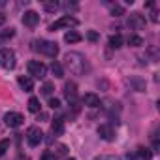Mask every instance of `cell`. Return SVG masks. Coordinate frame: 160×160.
I'll list each match as a JSON object with an SVG mask.
<instances>
[{
  "instance_id": "obj_32",
  "label": "cell",
  "mask_w": 160,
  "mask_h": 160,
  "mask_svg": "<svg viewBox=\"0 0 160 160\" xmlns=\"http://www.w3.org/2000/svg\"><path fill=\"white\" fill-rule=\"evenodd\" d=\"M151 21H152V23H158V12H156V10L151 13Z\"/></svg>"
},
{
  "instance_id": "obj_7",
  "label": "cell",
  "mask_w": 160,
  "mask_h": 160,
  "mask_svg": "<svg viewBox=\"0 0 160 160\" xmlns=\"http://www.w3.org/2000/svg\"><path fill=\"white\" fill-rule=\"evenodd\" d=\"M4 122H6L10 128H17V126H21V124L25 122V117H23L21 113L10 111V113H6V115H4Z\"/></svg>"
},
{
  "instance_id": "obj_10",
  "label": "cell",
  "mask_w": 160,
  "mask_h": 160,
  "mask_svg": "<svg viewBox=\"0 0 160 160\" xmlns=\"http://www.w3.org/2000/svg\"><path fill=\"white\" fill-rule=\"evenodd\" d=\"M23 23H25V27H28V28H34V27L40 23V15H38L36 12L28 10V12H25V15H23Z\"/></svg>"
},
{
  "instance_id": "obj_4",
  "label": "cell",
  "mask_w": 160,
  "mask_h": 160,
  "mask_svg": "<svg viewBox=\"0 0 160 160\" xmlns=\"http://www.w3.org/2000/svg\"><path fill=\"white\" fill-rule=\"evenodd\" d=\"M27 68H28V73L32 77H36V79H43L47 75V66L43 62H40V60H30L27 64Z\"/></svg>"
},
{
  "instance_id": "obj_9",
  "label": "cell",
  "mask_w": 160,
  "mask_h": 160,
  "mask_svg": "<svg viewBox=\"0 0 160 160\" xmlns=\"http://www.w3.org/2000/svg\"><path fill=\"white\" fill-rule=\"evenodd\" d=\"M75 94H77V85H75V83H66V85H64V96H66V100H68V102L75 108V111H77Z\"/></svg>"
},
{
  "instance_id": "obj_28",
  "label": "cell",
  "mask_w": 160,
  "mask_h": 160,
  "mask_svg": "<svg viewBox=\"0 0 160 160\" xmlns=\"http://www.w3.org/2000/svg\"><path fill=\"white\" fill-rule=\"evenodd\" d=\"M87 38H89L91 42H98V40H100V36H98L94 30H89V32H87Z\"/></svg>"
},
{
  "instance_id": "obj_22",
  "label": "cell",
  "mask_w": 160,
  "mask_h": 160,
  "mask_svg": "<svg viewBox=\"0 0 160 160\" xmlns=\"http://www.w3.org/2000/svg\"><path fill=\"white\" fill-rule=\"evenodd\" d=\"M138 154H139L141 160H151V158H152V152H151L149 147H139V149H138Z\"/></svg>"
},
{
  "instance_id": "obj_34",
  "label": "cell",
  "mask_w": 160,
  "mask_h": 160,
  "mask_svg": "<svg viewBox=\"0 0 160 160\" xmlns=\"http://www.w3.org/2000/svg\"><path fill=\"white\" fill-rule=\"evenodd\" d=\"M0 6H6V2H4V0H0Z\"/></svg>"
},
{
  "instance_id": "obj_11",
  "label": "cell",
  "mask_w": 160,
  "mask_h": 160,
  "mask_svg": "<svg viewBox=\"0 0 160 160\" xmlns=\"http://www.w3.org/2000/svg\"><path fill=\"white\" fill-rule=\"evenodd\" d=\"M98 136L106 141H113L115 139V130L109 126V124H100L98 126Z\"/></svg>"
},
{
  "instance_id": "obj_16",
  "label": "cell",
  "mask_w": 160,
  "mask_h": 160,
  "mask_svg": "<svg viewBox=\"0 0 160 160\" xmlns=\"http://www.w3.org/2000/svg\"><path fill=\"white\" fill-rule=\"evenodd\" d=\"M58 8H60V4L57 2V0H43V10L45 12L55 13V12H58Z\"/></svg>"
},
{
  "instance_id": "obj_19",
  "label": "cell",
  "mask_w": 160,
  "mask_h": 160,
  "mask_svg": "<svg viewBox=\"0 0 160 160\" xmlns=\"http://www.w3.org/2000/svg\"><path fill=\"white\" fill-rule=\"evenodd\" d=\"M109 12H111L113 17H121V15H124V8H122L121 4H109Z\"/></svg>"
},
{
  "instance_id": "obj_18",
  "label": "cell",
  "mask_w": 160,
  "mask_h": 160,
  "mask_svg": "<svg viewBox=\"0 0 160 160\" xmlns=\"http://www.w3.org/2000/svg\"><path fill=\"white\" fill-rule=\"evenodd\" d=\"M51 72H53V75H55L57 79H62V77H64V70H62V66H60L58 62H55V60H53V64H51Z\"/></svg>"
},
{
  "instance_id": "obj_21",
  "label": "cell",
  "mask_w": 160,
  "mask_h": 160,
  "mask_svg": "<svg viewBox=\"0 0 160 160\" xmlns=\"http://www.w3.org/2000/svg\"><path fill=\"white\" fill-rule=\"evenodd\" d=\"M40 108H42V106H40V100H38L36 96H32V98L28 100V109H30L32 113H40Z\"/></svg>"
},
{
  "instance_id": "obj_20",
  "label": "cell",
  "mask_w": 160,
  "mask_h": 160,
  "mask_svg": "<svg viewBox=\"0 0 160 160\" xmlns=\"http://www.w3.org/2000/svg\"><path fill=\"white\" fill-rule=\"evenodd\" d=\"M109 45H111L113 49L122 47V36H121V34H113V36L109 38Z\"/></svg>"
},
{
  "instance_id": "obj_23",
  "label": "cell",
  "mask_w": 160,
  "mask_h": 160,
  "mask_svg": "<svg viewBox=\"0 0 160 160\" xmlns=\"http://www.w3.org/2000/svg\"><path fill=\"white\" fill-rule=\"evenodd\" d=\"M13 36H15V30H13V28L2 30V32H0V42H6V40H10V38H13Z\"/></svg>"
},
{
  "instance_id": "obj_17",
  "label": "cell",
  "mask_w": 160,
  "mask_h": 160,
  "mask_svg": "<svg viewBox=\"0 0 160 160\" xmlns=\"http://www.w3.org/2000/svg\"><path fill=\"white\" fill-rule=\"evenodd\" d=\"M126 42H128V45H130V47H141V45L145 43V42H143V38H141V36H136V34L128 36V40H126Z\"/></svg>"
},
{
  "instance_id": "obj_29",
  "label": "cell",
  "mask_w": 160,
  "mask_h": 160,
  "mask_svg": "<svg viewBox=\"0 0 160 160\" xmlns=\"http://www.w3.org/2000/svg\"><path fill=\"white\" fill-rule=\"evenodd\" d=\"M66 152H68V147L66 145H57V152H53V154L57 156V154H66Z\"/></svg>"
},
{
  "instance_id": "obj_8",
  "label": "cell",
  "mask_w": 160,
  "mask_h": 160,
  "mask_svg": "<svg viewBox=\"0 0 160 160\" xmlns=\"http://www.w3.org/2000/svg\"><path fill=\"white\" fill-rule=\"evenodd\" d=\"M145 17L141 15V13H130L128 15V27L130 28H134V30H141V28H145Z\"/></svg>"
},
{
  "instance_id": "obj_15",
  "label": "cell",
  "mask_w": 160,
  "mask_h": 160,
  "mask_svg": "<svg viewBox=\"0 0 160 160\" xmlns=\"http://www.w3.org/2000/svg\"><path fill=\"white\" fill-rule=\"evenodd\" d=\"M81 40H83L81 34L75 32V30H70V32L64 34V42H66V43H77V42H81Z\"/></svg>"
},
{
  "instance_id": "obj_24",
  "label": "cell",
  "mask_w": 160,
  "mask_h": 160,
  "mask_svg": "<svg viewBox=\"0 0 160 160\" xmlns=\"http://www.w3.org/2000/svg\"><path fill=\"white\" fill-rule=\"evenodd\" d=\"M10 149V139L6 138V139H2V141H0V158H2L4 154H6V151Z\"/></svg>"
},
{
  "instance_id": "obj_35",
  "label": "cell",
  "mask_w": 160,
  "mask_h": 160,
  "mask_svg": "<svg viewBox=\"0 0 160 160\" xmlns=\"http://www.w3.org/2000/svg\"><path fill=\"white\" fill-rule=\"evenodd\" d=\"M66 160H75V158H66Z\"/></svg>"
},
{
  "instance_id": "obj_3",
  "label": "cell",
  "mask_w": 160,
  "mask_h": 160,
  "mask_svg": "<svg viewBox=\"0 0 160 160\" xmlns=\"http://www.w3.org/2000/svg\"><path fill=\"white\" fill-rule=\"evenodd\" d=\"M17 64L15 60V53L12 49H0V66L4 70H13Z\"/></svg>"
},
{
  "instance_id": "obj_31",
  "label": "cell",
  "mask_w": 160,
  "mask_h": 160,
  "mask_svg": "<svg viewBox=\"0 0 160 160\" xmlns=\"http://www.w3.org/2000/svg\"><path fill=\"white\" fill-rule=\"evenodd\" d=\"M94 160H119V158L113 156V154H102V156H96Z\"/></svg>"
},
{
  "instance_id": "obj_13",
  "label": "cell",
  "mask_w": 160,
  "mask_h": 160,
  "mask_svg": "<svg viewBox=\"0 0 160 160\" xmlns=\"http://www.w3.org/2000/svg\"><path fill=\"white\" fill-rule=\"evenodd\" d=\"M83 104H85L87 108H98V106H100V98H98L94 92H87V94L83 96Z\"/></svg>"
},
{
  "instance_id": "obj_14",
  "label": "cell",
  "mask_w": 160,
  "mask_h": 160,
  "mask_svg": "<svg viewBox=\"0 0 160 160\" xmlns=\"http://www.w3.org/2000/svg\"><path fill=\"white\" fill-rule=\"evenodd\" d=\"M51 132L55 136H62L64 134V121L62 119H55L53 124H51Z\"/></svg>"
},
{
  "instance_id": "obj_5",
  "label": "cell",
  "mask_w": 160,
  "mask_h": 160,
  "mask_svg": "<svg viewBox=\"0 0 160 160\" xmlns=\"http://www.w3.org/2000/svg\"><path fill=\"white\" fill-rule=\"evenodd\" d=\"M79 25V21L75 19V17H72V15H62L58 21H55L51 27H49V30H58V28H70V27H77Z\"/></svg>"
},
{
  "instance_id": "obj_2",
  "label": "cell",
  "mask_w": 160,
  "mask_h": 160,
  "mask_svg": "<svg viewBox=\"0 0 160 160\" xmlns=\"http://www.w3.org/2000/svg\"><path fill=\"white\" fill-rule=\"evenodd\" d=\"M34 45H38V47H34V49H38V51H40V53H43L45 57H51V58H55V57L58 55V45H57L55 42L42 40V42H36Z\"/></svg>"
},
{
  "instance_id": "obj_26",
  "label": "cell",
  "mask_w": 160,
  "mask_h": 160,
  "mask_svg": "<svg viewBox=\"0 0 160 160\" xmlns=\"http://www.w3.org/2000/svg\"><path fill=\"white\" fill-rule=\"evenodd\" d=\"M49 108L51 109H58L60 108V100L58 98H49Z\"/></svg>"
},
{
  "instance_id": "obj_12",
  "label": "cell",
  "mask_w": 160,
  "mask_h": 160,
  "mask_svg": "<svg viewBox=\"0 0 160 160\" xmlns=\"http://www.w3.org/2000/svg\"><path fill=\"white\" fill-rule=\"evenodd\" d=\"M17 83H19V87L25 91V92H32L34 91V81L30 77H27V75H19L17 77Z\"/></svg>"
},
{
  "instance_id": "obj_30",
  "label": "cell",
  "mask_w": 160,
  "mask_h": 160,
  "mask_svg": "<svg viewBox=\"0 0 160 160\" xmlns=\"http://www.w3.org/2000/svg\"><path fill=\"white\" fill-rule=\"evenodd\" d=\"M42 160H57V156H55L51 151H45V152L42 154Z\"/></svg>"
},
{
  "instance_id": "obj_27",
  "label": "cell",
  "mask_w": 160,
  "mask_h": 160,
  "mask_svg": "<svg viewBox=\"0 0 160 160\" xmlns=\"http://www.w3.org/2000/svg\"><path fill=\"white\" fill-rule=\"evenodd\" d=\"M130 83H134V85H136V91H145V83H143V81H139V79H132Z\"/></svg>"
},
{
  "instance_id": "obj_1",
  "label": "cell",
  "mask_w": 160,
  "mask_h": 160,
  "mask_svg": "<svg viewBox=\"0 0 160 160\" xmlns=\"http://www.w3.org/2000/svg\"><path fill=\"white\" fill-rule=\"evenodd\" d=\"M64 62L68 66V70L73 73V75H83L87 72V58L81 55V53H66L64 57Z\"/></svg>"
},
{
  "instance_id": "obj_33",
  "label": "cell",
  "mask_w": 160,
  "mask_h": 160,
  "mask_svg": "<svg viewBox=\"0 0 160 160\" xmlns=\"http://www.w3.org/2000/svg\"><path fill=\"white\" fill-rule=\"evenodd\" d=\"M6 19H8V17H6V13H0V27L6 23Z\"/></svg>"
},
{
  "instance_id": "obj_6",
  "label": "cell",
  "mask_w": 160,
  "mask_h": 160,
  "mask_svg": "<svg viewBox=\"0 0 160 160\" xmlns=\"http://www.w3.org/2000/svg\"><path fill=\"white\" fill-rule=\"evenodd\" d=\"M27 141L30 147H38L42 141H43V132L38 128V126H30L27 130Z\"/></svg>"
},
{
  "instance_id": "obj_25",
  "label": "cell",
  "mask_w": 160,
  "mask_h": 160,
  "mask_svg": "<svg viewBox=\"0 0 160 160\" xmlns=\"http://www.w3.org/2000/svg\"><path fill=\"white\" fill-rule=\"evenodd\" d=\"M42 92H43V94H47V96H49V94H51V92H53V83H51V81H47V83H45V85H43V87H42Z\"/></svg>"
}]
</instances>
